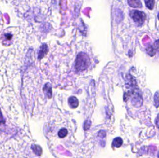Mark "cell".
I'll list each match as a JSON object with an SVG mask.
<instances>
[{"label": "cell", "instance_id": "obj_1", "mask_svg": "<svg viewBox=\"0 0 159 158\" xmlns=\"http://www.w3.org/2000/svg\"><path fill=\"white\" fill-rule=\"evenodd\" d=\"M90 64V58L89 55L84 52H80L75 60V70L77 72L84 71L89 66Z\"/></svg>", "mask_w": 159, "mask_h": 158}, {"label": "cell", "instance_id": "obj_2", "mask_svg": "<svg viewBox=\"0 0 159 158\" xmlns=\"http://www.w3.org/2000/svg\"><path fill=\"white\" fill-rule=\"evenodd\" d=\"M130 16L136 24L141 26L146 20V14L143 12L132 10L130 12Z\"/></svg>", "mask_w": 159, "mask_h": 158}, {"label": "cell", "instance_id": "obj_3", "mask_svg": "<svg viewBox=\"0 0 159 158\" xmlns=\"http://www.w3.org/2000/svg\"><path fill=\"white\" fill-rule=\"evenodd\" d=\"M68 104L71 108L75 109L78 106L79 100L76 97L72 96L68 99Z\"/></svg>", "mask_w": 159, "mask_h": 158}, {"label": "cell", "instance_id": "obj_4", "mask_svg": "<svg viewBox=\"0 0 159 158\" xmlns=\"http://www.w3.org/2000/svg\"><path fill=\"white\" fill-rule=\"evenodd\" d=\"M128 3L133 8H141L142 4L140 0H128Z\"/></svg>", "mask_w": 159, "mask_h": 158}, {"label": "cell", "instance_id": "obj_5", "mask_svg": "<svg viewBox=\"0 0 159 158\" xmlns=\"http://www.w3.org/2000/svg\"><path fill=\"white\" fill-rule=\"evenodd\" d=\"M157 49H158V46H157V45H156V42L155 43L154 46L149 47L148 49H146V51L148 54L149 55L151 56H153L155 55L156 53L157 52Z\"/></svg>", "mask_w": 159, "mask_h": 158}, {"label": "cell", "instance_id": "obj_6", "mask_svg": "<svg viewBox=\"0 0 159 158\" xmlns=\"http://www.w3.org/2000/svg\"><path fill=\"white\" fill-rule=\"evenodd\" d=\"M122 144H123V140L120 137L116 138L112 142V145L116 148L120 147Z\"/></svg>", "mask_w": 159, "mask_h": 158}, {"label": "cell", "instance_id": "obj_7", "mask_svg": "<svg viewBox=\"0 0 159 158\" xmlns=\"http://www.w3.org/2000/svg\"><path fill=\"white\" fill-rule=\"evenodd\" d=\"M145 4L146 7L148 9L152 10L153 9L154 6V0H145Z\"/></svg>", "mask_w": 159, "mask_h": 158}, {"label": "cell", "instance_id": "obj_8", "mask_svg": "<svg viewBox=\"0 0 159 158\" xmlns=\"http://www.w3.org/2000/svg\"><path fill=\"white\" fill-rule=\"evenodd\" d=\"M67 133H68V132L66 128H62L58 132V136L60 138H63L66 137L67 135Z\"/></svg>", "mask_w": 159, "mask_h": 158}, {"label": "cell", "instance_id": "obj_9", "mask_svg": "<svg viewBox=\"0 0 159 158\" xmlns=\"http://www.w3.org/2000/svg\"><path fill=\"white\" fill-rule=\"evenodd\" d=\"M3 24H4V20H3V18H2V15L0 11V32L2 29Z\"/></svg>", "mask_w": 159, "mask_h": 158}]
</instances>
